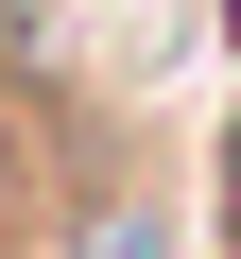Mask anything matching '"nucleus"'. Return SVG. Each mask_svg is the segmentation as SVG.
Returning <instances> with one entry per match:
<instances>
[{
  "instance_id": "obj_1",
  "label": "nucleus",
  "mask_w": 241,
  "mask_h": 259,
  "mask_svg": "<svg viewBox=\"0 0 241 259\" xmlns=\"http://www.w3.org/2000/svg\"><path fill=\"white\" fill-rule=\"evenodd\" d=\"M207 259H241V104H224V139H207Z\"/></svg>"
}]
</instances>
